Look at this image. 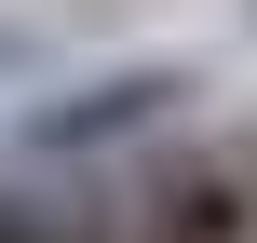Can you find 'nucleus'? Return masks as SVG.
I'll use <instances>...</instances> for the list:
<instances>
[{
	"instance_id": "f03ea898",
	"label": "nucleus",
	"mask_w": 257,
	"mask_h": 243,
	"mask_svg": "<svg viewBox=\"0 0 257 243\" xmlns=\"http://www.w3.org/2000/svg\"><path fill=\"white\" fill-rule=\"evenodd\" d=\"M163 108H190V68H108V81H81V95L27 108V122H14V149H27V162H95V149H136Z\"/></svg>"
},
{
	"instance_id": "39448f33",
	"label": "nucleus",
	"mask_w": 257,
	"mask_h": 243,
	"mask_svg": "<svg viewBox=\"0 0 257 243\" xmlns=\"http://www.w3.org/2000/svg\"><path fill=\"white\" fill-rule=\"evenodd\" d=\"M0 68H27V41H14V27H0Z\"/></svg>"
},
{
	"instance_id": "7ed1b4c3",
	"label": "nucleus",
	"mask_w": 257,
	"mask_h": 243,
	"mask_svg": "<svg viewBox=\"0 0 257 243\" xmlns=\"http://www.w3.org/2000/svg\"><path fill=\"white\" fill-rule=\"evenodd\" d=\"M0 243H68V216H41V203H14V189H0Z\"/></svg>"
},
{
	"instance_id": "f257e3e1",
	"label": "nucleus",
	"mask_w": 257,
	"mask_h": 243,
	"mask_svg": "<svg viewBox=\"0 0 257 243\" xmlns=\"http://www.w3.org/2000/svg\"><path fill=\"white\" fill-rule=\"evenodd\" d=\"M136 243H257V149H163L122 203Z\"/></svg>"
},
{
	"instance_id": "20e7f679",
	"label": "nucleus",
	"mask_w": 257,
	"mask_h": 243,
	"mask_svg": "<svg viewBox=\"0 0 257 243\" xmlns=\"http://www.w3.org/2000/svg\"><path fill=\"white\" fill-rule=\"evenodd\" d=\"M68 243H136V230H122V216H95V230H68Z\"/></svg>"
}]
</instances>
